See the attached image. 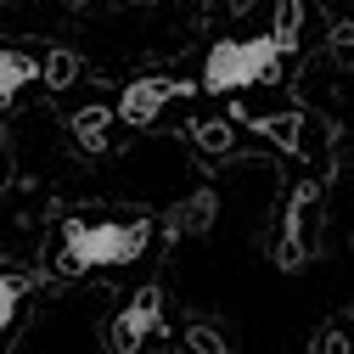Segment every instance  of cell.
I'll use <instances>...</instances> for the list:
<instances>
[{
    "mask_svg": "<svg viewBox=\"0 0 354 354\" xmlns=\"http://www.w3.org/2000/svg\"><path fill=\"white\" fill-rule=\"evenodd\" d=\"M152 248V219H68L62 225V276H84V270H118L136 264Z\"/></svg>",
    "mask_w": 354,
    "mask_h": 354,
    "instance_id": "6da1fadb",
    "label": "cell"
},
{
    "mask_svg": "<svg viewBox=\"0 0 354 354\" xmlns=\"http://www.w3.org/2000/svg\"><path fill=\"white\" fill-rule=\"evenodd\" d=\"M281 79V46L270 34H248V39H219L203 62V91L208 96H236L248 84Z\"/></svg>",
    "mask_w": 354,
    "mask_h": 354,
    "instance_id": "7a4b0ae2",
    "label": "cell"
},
{
    "mask_svg": "<svg viewBox=\"0 0 354 354\" xmlns=\"http://www.w3.org/2000/svg\"><path fill=\"white\" fill-rule=\"evenodd\" d=\"M158 321H163V292H158V287H141V292L107 321V354H147Z\"/></svg>",
    "mask_w": 354,
    "mask_h": 354,
    "instance_id": "3957f363",
    "label": "cell"
},
{
    "mask_svg": "<svg viewBox=\"0 0 354 354\" xmlns=\"http://www.w3.org/2000/svg\"><path fill=\"white\" fill-rule=\"evenodd\" d=\"M315 219H321V186L315 180H304L298 192H292V203H287V214H281V270H298V264L315 253Z\"/></svg>",
    "mask_w": 354,
    "mask_h": 354,
    "instance_id": "277c9868",
    "label": "cell"
},
{
    "mask_svg": "<svg viewBox=\"0 0 354 354\" xmlns=\"http://www.w3.org/2000/svg\"><path fill=\"white\" fill-rule=\"evenodd\" d=\"M174 96H186V84H180V79H169V73H152V79H136V84H129V91L118 96L113 113H118L124 124H152Z\"/></svg>",
    "mask_w": 354,
    "mask_h": 354,
    "instance_id": "5b68a950",
    "label": "cell"
},
{
    "mask_svg": "<svg viewBox=\"0 0 354 354\" xmlns=\"http://www.w3.org/2000/svg\"><path fill=\"white\" fill-rule=\"evenodd\" d=\"M231 118H242L253 136H264L270 147H281L287 158H304V113L298 107H281V113H236L231 107Z\"/></svg>",
    "mask_w": 354,
    "mask_h": 354,
    "instance_id": "8992f818",
    "label": "cell"
},
{
    "mask_svg": "<svg viewBox=\"0 0 354 354\" xmlns=\"http://www.w3.org/2000/svg\"><path fill=\"white\" fill-rule=\"evenodd\" d=\"M113 118H118V113H113V107H102V102H96V107H79V113L68 118V136H73V147H79V152H91V158H96V152H107Z\"/></svg>",
    "mask_w": 354,
    "mask_h": 354,
    "instance_id": "52a82bcc",
    "label": "cell"
},
{
    "mask_svg": "<svg viewBox=\"0 0 354 354\" xmlns=\"http://www.w3.org/2000/svg\"><path fill=\"white\" fill-rule=\"evenodd\" d=\"M214 192H197V197H186L180 208L169 214V231L174 236H208V225H214Z\"/></svg>",
    "mask_w": 354,
    "mask_h": 354,
    "instance_id": "ba28073f",
    "label": "cell"
},
{
    "mask_svg": "<svg viewBox=\"0 0 354 354\" xmlns=\"http://www.w3.org/2000/svg\"><path fill=\"white\" fill-rule=\"evenodd\" d=\"M34 79H39V62L28 51H0V107H6L17 91H28Z\"/></svg>",
    "mask_w": 354,
    "mask_h": 354,
    "instance_id": "9c48e42d",
    "label": "cell"
},
{
    "mask_svg": "<svg viewBox=\"0 0 354 354\" xmlns=\"http://www.w3.org/2000/svg\"><path fill=\"white\" fill-rule=\"evenodd\" d=\"M192 141H197L208 158L236 152V118H197V124H192Z\"/></svg>",
    "mask_w": 354,
    "mask_h": 354,
    "instance_id": "30bf717a",
    "label": "cell"
},
{
    "mask_svg": "<svg viewBox=\"0 0 354 354\" xmlns=\"http://www.w3.org/2000/svg\"><path fill=\"white\" fill-rule=\"evenodd\" d=\"M270 39L281 46V57H292V51H298V39H304V0H276Z\"/></svg>",
    "mask_w": 354,
    "mask_h": 354,
    "instance_id": "8fae6325",
    "label": "cell"
},
{
    "mask_svg": "<svg viewBox=\"0 0 354 354\" xmlns=\"http://www.w3.org/2000/svg\"><path fill=\"white\" fill-rule=\"evenodd\" d=\"M79 79V57L73 51H51V57H39V84L57 96V91H68V84Z\"/></svg>",
    "mask_w": 354,
    "mask_h": 354,
    "instance_id": "7c38bea8",
    "label": "cell"
},
{
    "mask_svg": "<svg viewBox=\"0 0 354 354\" xmlns=\"http://www.w3.org/2000/svg\"><path fill=\"white\" fill-rule=\"evenodd\" d=\"M28 287H34V276H23V270H6V276H0V332L17 321V309H23Z\"/></svg>",
    "mask_w": 354,
    "mask_h": 354,
    "instance_id": "4fadbf2b",
    "label": "cell"
},
{
    "mask_svg": "<svg viewBox=\"0 0 354 354\" xmlns=\"http://www.w3.org/2000/svg\"><path fill=\"white\" fill-rule=\"evenodd\" d=\"M315 354H354V315H337L332 326H321Z\"/></svg>",
    "mask_w": 354,
    "mask_h": 354,
    "instance_id": "5bb4252c",
    "label": "cell"
},
{
    "mask_svg": "<svg viewBox=\"0 0 354 354\" xmlns=\"http://www.w3.org/2000/svg\"><path fill=\"white\" fill-rule=\"evenodd\" d=\"M186 348L192 354H231V343L219 337V326H208V321H192L186 326Z\"/></svg>",
    "mask_w": 354,
    "mask_h": 354,
    "instance_id": "9a60e30c",
    "label": "cell"
},
{
    "mask_svg": "<svg viewBox=\"0 0 354 354\" xmlns=\"http://www.w3.org/2000/svg\"><path fill=\"white\" fill-rule=\"evenodd\" d=\"M326 39H332V51H354V17H337Z\"/></svg>",
    "mask_w": 354,
    "mask_h": 354,
    "instance_id": "2e32d148",
    "label": "cell"
},
{
    "mask_svg": "<svg viewBox=\"0 0 354 354\" xmlns=\"http://www.w3.org/2000/svg\"><path fill=\"white\" fill-rule=\"evenodd\" d=\"M73 6H84V0H73Z\"/></svg>",
    "mask_w": 354,
    "mask_h": 354,
    "instance_id": "e0dca14e",
    "label": "cell"
}]
</instances>
